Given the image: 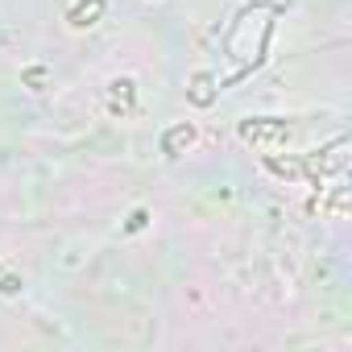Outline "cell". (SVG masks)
Instances as JSON below:
<instances>
[{"mask_svg": "<svg viewBox=\"0 0 352 352\" xmlns=\"http://www.w3.org/2000/svg\"><path fill=\"white\" fill-rule=\"evenodd\" d=\"M183 141H187V145H191V129H187V124H183V129H174V133H170V137H166V153H174V149H179V145H183Z\"/></svg>", "mask_w": 352, "mask_h": 352, "instance_id": "7a4b0ae2", "label": "cell"}, {"mask_svg": "<svg viewBox=\"0 0 352 352\" xmlns=\"http://www.w3.org/2000/svg\"><path fill=\"white\" fill-rule=\"evenodd\" d=\"M100 9H104V0H91V5H83V9L71 13V21H75V25H91V17H96Z\"/></svg>", "mask_w": 352, "mask_h": 352, "instance_id": "6da1fadb", "label": "cell"}]
</instances>
